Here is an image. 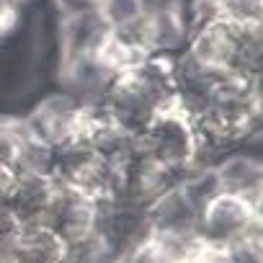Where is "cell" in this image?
<instances>
[{"label": "cell", "instance_id": "obj_14", "mask_svg": "<svg viewBox=\"0 0 263 263\" xmlns=\"http://www.w3.org/2000/svg\"><path fill=\"white\" fill-rule=\"evenodd\" d=\"M13 253L21 263H67L70 242L47 222H26L21 224Z\"/></svg>", "mask_w": 263, "mask_h": 263}, {"label": "cell", "instance_id": "obj_1", "mask_svg": "<svg viewBox=\"0 0 263 263\" xmlns=\"http://www.w3.org/2000/svg\"><path fill=\"white\" fill-rule=\"evenodd\" d=\"M137 140L147 153L160 158L181 176L191 171L196 163V147H199L196 121L176 101V96L150 116V121L142 126Z\"/></svg>", "mask_w": 263, "mask_h": 263}, {"label": "cell", "instance_id": "obj_26", "mask_svg": "<svg viewBox=\"0 0 263 263\" xmlns=\"http://www.w3.org/2000/svg\"><path fill=\"white\" fill-rule=\"evenodd\" d=\"M26 3H29V0H0V8H16V11H21Z\"/></svg>", "mask_w": 263, "mask_h": 263}, {"label": "cell", "instance_id": "obj_25", "mask_svg": "<svg viewBox=\"0 0 263 263\" xmlns=\"http://www.w3.org/2000/svg\"><path fill=\"white\" fill-rule=\"evenodd\" d=\"M21 24V11L16 8H0V42L8 39Z\"/></svg>", "mask_w": 263, "mask_h": 263}, {"label": "cell", "instance_id": "obj_16", "mask_svg": "<svg viewBox=\"0 0 263 263\" xmlns=\"http://www.w3.org/2000/svg\"><path fill=\"white\" fill-rule=\"evenodd\" d=\"M13 165L18 168V173L52 176V171H54V147L47 145L44 140H39L36 135H31L29 126H26V135H24V140L18 145Z\"/></svg>", "mask_w": 263, "mask_h": 263}, {"label": "cell", "instance_id": "obj_2", "mask_svg": "<svg viewBox=\"0 0 263 263\" xmlns=\"http://www.w3.org/2000/svg\"><path fill=\"white\" fill-rule=\"evenodd\" d=\"M60 186L78 191L98 204L116 201V168L85 142H70L54 150V171Z\"/></svg>", "mask_w": 263, "mask_h": 263}, {"label": "cell", "instance_id": "obj_24", "mask_svg": "<svg viewBox=\"0 0 263 263\" xmlns=\"http://www.w3.org/2000/svg\"><path fill=\"white\" fill-rule=\"evenodd\" d=\"M96 6H98V0H54V8H57L60 18L96 11Z\"/></svg>", "mask_w": 263, "mask_h": 263}, {"label": "cell", "instance_id": "obj_4", "mask_svg": "<svg viewBox=\"0 0 263 263\" xmlns=\"http://www.w3.org/2000/svg\"><path fill=\"white\" fill-rule=\"evenodd\" d=\"M258 219H263L260 201L219 191L199 209V235L212 245H232Z\"/></svg>", "mask_w": 263, "mask_h": 263}, {"label": "cell", "instance_id": "obj_3", "mask_svg": "<svg viewBox=\"0 0 263 263\" xmlns=\"http://www.w3.org/2000/svg\"><path fill=\"white\" fill-rule=\"evenodd\" d=\"M114 168H116V201L135 204L142 209H147L163 191L176 186L181 178V173H176L160 158L147 153L142 145H137Z\"/></svg>", "mask_w": 263, "mask_h": 263}, {"label": "cell", "instance_id": "obj_17", "mask_svg": "<svg viewBox=\"0 0 263 263\" xmlns=\"http://www.w3.org/2000/svg\"><path fill=\"white\" fill-rule=\"evenodd\" d=\"M145 8L147 6L142 0H98L96 13L108 29H121V26L135 24L145 13Z\"/></svg>", "mask_w": 263, "mask_h": 263}, {"label": "cell", "instance_id": "obj_21", "mask_svg": "<svg viewBox=\"0 0 263 263\" xmlns=\"http://www.w3.org/2000/svg\"><path fill=\"white\" fill-rule=\"evenodd\" d=\"M116 263H168V260H165V255L160 253V248L155 245L153 235H147V237H145L142 242H137L135 248L124 250V253L116 258Z\"/></svg>", "mask_w": 263, "mask_h": 263}, {"label": "cell", "instance_id": "obj_11", "mask_svg": "<svg viewBox=\"0 0 263 263\" xmlns=\"http://www.w3.org/2000/svg\"><path fill=\"white\" fill-rule=\"evenodd\" d=\"M145 212L150 232H199V206L178 183L163 191Z\"/></svg>", "mask_w": 263, "mask_h": 263}, {"label": "cell", "instance_id": "obj_20", "mask_svg": "<svg viewBox=\"0 0 263 263\" xmlns=\"http://www.w3.org/2000/svg\"><path fill=\"white\" fill-rule=\"evenodd\" d=\"M224 18L235 24H260L263 0H224Z\"/></svg>", "mask_w": 263, "mask_h": 263}, {"label": "cell", "instance_id": "obj_18", "mask_svg": "<svg viewBox=\"0 0 263 263\" xmlns=\"http://www.w3.org/2000/svg\"><path fill=\"white\" fill-rule=\"evenodd\" d=\"M178 3H181L189 34L224 18V0H178Z\"/></svg>", "mask_w": 263, "mask_h": 263}, {"label": "cell", "instance_id": "obj_10", "mask_svg": "<svg viewBox=\"0 0 263 263\" xmlns=\"http://www.w3.org/2000/svg\"><path fill=\"white\" fill-rule=\"evenodd\" d=\"M137 21L129 24V26H121V29H108L106 36L101 39V44L96 49V57L108 70V75L129 72V70L140 67L150 57L147 49H145V44H142Z\"/></svg>", "mask_w": 263, "mask_h": 263}, {"label": "cell", "instance_id": "obj_7", "mask_svg": "<svg viewBox=\"0 0 263 263\" xmlns=\"http://www.w3.org/2000/svg\"><path fill=\"white\" fill-rule=\"evenodd\" d=\"M137 26L147 54H178L189 42V26L178 0L147 6Z\"/></svg>", "mask_w": 263, "mask_h": 263}, {"label": "cell", "instance_id": "obj_19", "mask_svg": "<svg viewBox=\"0 0 263 263\" xmlns=\"http://www.w3.org/2000/svg\"><path fill=\"white\" fill-rule=\"evenodd\" d=\"M26 135V121L24 116H13V114H0V160H16L18 145Z\"/></svg>", "mask_w": 263, "mask_h": 263}, {"label": "cell", "instance_id": "obj_15", "mask_svg": "<svg viewBox=\"0 0 263 263\" xmlns=\"http://www.w3.org/2000/svg\"><path fill=\"white\" fill-rule=\"evenodd\" d=\"M106 31H108V26L101 21V16L96 11L60 18V49H62V57L96 54L101 39L106 36Z\"/></svg>", "mask_w": 263, "mask_h": 263}, {"label": "cell", "instance_id": "obj_12", "mask_svg": "<svg viewBox=\"0 0 263 263\" xmlns=\"http://www.w3.org/2000/svg\"><path fill=\"white\" fill-rule=\"evenodd\" d=\"M111 78L114 75H108V70L98 62L96 54L62 57V62H60L62 90L70 93L78 101H98V98H103Z\"/></svg>", "mask_w": 263, "mask_h": 263}, {"label": "cell", "instance_id": "obj_9", "mask_svg": "<svg viewBox=\"0 0 263 263\" xmlns=\"http://www.w3.org/2000/svg\"><path fill=\"white\" fill-rule=\"evenodd\" d=\"M214 173L219 178L222 191L240 194V196H248L253 201L263 199V163L258 155L235 147L217 160Z\"/></svg>", "mask_w": 263, "mask_h": 263}, {"label": "cell", "instance_id": "obj_8", "mask_svg": "<svg viewBox=\"0 0 263 263\" xmlns=\"http://www.w3.org/2000/svg\"><path fill=\"white\" fill-rule=\"evenodd\" d=\"M98 217H101L98 201L60 186L52 209L47 214V224H52L67 242H75L98 230Z\"/></svg>", "mask_w": 263, "mask_h": 263}, {"label": "cell", "instance_id": "obj_5", "mask_svg": "<svg viewBox=\"0 0 263 263\" xmlns=\"http://www.w3.org/2000/svg\"><path fill=\"white\" fill-rule=\"evenodd\" d=\"M242 26L235 21H214L194 34H189V42L183 47V54L199 65L204 72H224L237 70L240 57V42H242Z\"/></svg>", "mask_w": 263, "mask_h": 263}, {"label": "cell", "instance_id": "obj_27", "mask_svg": "<svg viewBox=\"0 0 263 263\" xmlns=\"http://www.w3.org/2000/svg\"><path fill=\"white\" fill-rule=\"evenodd\" d=\"M145 6H160V3H171V0H142Z\"/></svg>", "mask_w": 263, "mask_h": 263}, {"label": "cell", "instance_id": "obj_6", "mask_svg": "<svg viewBox=\"0 0 263 263\" xmlns=\"http://www.w3.org/2000/svg\"><path fill=\"white\" fill-rule=\"evenodd\" d=\"M80 106L83 101L72 98L65 90L44 96L26 116V126L31 135L52 145L54 150L78 140V124H80Z\"/></svg>", "mask_w": 263, "mask_h": 263}, {"label": "cell", "instance_id": "obj_23", "mask_svg": "<svg viewBox=\"0 0 263 263\" xmlns=\"http://www.w3.org/2000/svg\"><path fill=\"white\" fill-rule=\"evenodd\" d=\"M194 263H240V258L227 245H212V242H206L204 250L196 255Z\"/></svg>", "mask_w": 263, "mask_h": 263}, {"label": "cell", "instance_id": "obj_22", "mask_svg": "<svg viewBox=\"0 0 263 263\" xmlns=\"http://www.w3.org/2000/svg\"><path fill=\"white\" fill-rule=\"evenodd\" d=\"M18 178H21V173H18V168L13 163L0 160V204L11 201V196H13L16 186H18Z\"/></svg>", "mask_w": 263, "mask_h": 263}, {"label": "cell", "instance_id": "obj_13", "mask_svg": "<svg viewBox=\"0 0 263 263\" xmlns=\"http://www.w3.org/2000/svg\"><path fill=\"white\" fill-rule=\"evenodd\" d=\"M60 191V183L54 176H42V173H21L18 186L6 204L21 224L26 222H47V214L52 209V201Z\"/></svg>", "mask_w": 263, "mask_h": 263}]
</instances>
